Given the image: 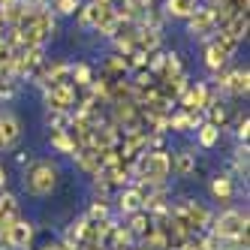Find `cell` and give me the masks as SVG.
Returning a JSON list of instances; mask_svg holds the SVG:
<instances>
[{
    "instance_id": "obj_24",
    "label": "cell",
    "mask_w": 250,
    "mask_h": 250,
    "mask_svg": "<svg viewBox=\"0 0 250 250\" xmlns=\"http://www.w3.org/2000/svg\"><path fill=\"white\" fill-rule=\"evenodd\" d=\"M84 217H87V220H94V223L109 220V217H112V202H109V199H103V196H94L91 205H87V211H84Z\"/></svg>"
},
{
    "instance_id": "obj_3",
    "label": "cell",
    "mask_w": 250,
    "mask_h": 250,
    "mask_svg": "<svg viewBox=\"0 0 250 250\" xmlns=\"http://www.w3.org/2000/svg\"><path fill=\"white\" fill-rule=\"evenodd\" d=\"M247 226H250L247 211H241V208H223L220 214H214V217H211L208 232L217 241H235V238H241L244 232H247Z\"/></svg>"
},
{
    "instance_id": "obj_10",
    "label": "cell",
    "mask_w": 250,
    "mask_h": 250,
    "mask_svg": "<svg viewBox=\"0 0 250 250\" xmlns=\"http://www.w3.org/2000/svg\"><path fill=\"white\" fill-rule=\"evenodd\" d=\"M211 196H214V202H220L223 208H229V202L235 199V178H232L229 172H217L211 178Z\"/></svg>"
},
{
    "instance_id": "obj_23",
    "label": "cell",
    "mask_w": 250,
    "mask_h": 250,
    "mask_svg": "<svg viewBox=\"0 0 250 250\" xmlns=\"http://www.w3.org/2000/svg\"><path fill=\"white\" fill-rule=\"evenodd\" d=\"M199 3H202V0H166L163 9H166V15H172V19H184L187 21Z\"/></svg>"
},
{
    "instance_id": "obj_15",
    "label": "cell",
    "mask_w": 250,
    "mask_h": 250,
    "mask_svg": "<svg viewBox=\"0 0 250 250\" xmlns=\"http://www.w3.org/2000/svg\"><path fill=\"white\" fill-rule=\"evenodd\" d=\"M15 217H21V205H19V199H15L12 193H0V235L12 226V220Z\"/></svg>"
},
{
    "instance_id": "obj_2",
    "label": "cell",
    "mask_w": 250,
    "mask_h": 250,
    "mask_svg": "<svg viewBox=\"0 0 250 250\" xmlns=\"http://www.w3.org/2000/svg\"><path fill=\"white\" fill-rule=\"evenodd\" d=\"M133 181L142 184H166L172 175V151L160 148V151H145L139 160H133Z\"/></svg>"
},
{
    "instance_id": "obj_18",
    "label": "cell",
    "mask_w": 250,
    "mask_h": 250,
    "mask_svg": "<svg viewBox=\"0 0 250 250\" xmlns=\"http://www.w3.org/2000/svg\"><path fill=\"white\" fill-rule=\"evenodd\" d=\"M202 63L208 73H220V69H226L229 63V55H223V51L214 45V40H205V48H202Z\"/></svg>"
},
{
    "instance_id": "obj_29",
    "label": "cell",
    "mask_w": 250,
    "mask_h": 250,
    "mask_svg": "<svg viewBox=\"0 0 250 250\" xmlns=\"http://www.w3.org/2000/svg\"><path fill=\"white\" fill-rule=\"evenodd\" d=\"M82 0H55V15H76Z\"/></svg>"
},
{
    "instance_id": "obj_31",
    "label": "cell",
    "mask_w": 250,
    "mask_h": 250,
    "mask_svg": "<svg viewBox=\"0 0 250 250\" xmlns=\"http://www.w3.org/2000/svg\"><path fill=\"white\" fill-rule=\"evenodd\" d=\"M40 250H63V247H61V241H45Z\"/></svg>"
},
{
    "instance_id": "obj_1",
    "label": "cell",
    "mask_w": 250,
    "mask_h": 250,
    "mask_svg": "<svg viewBox=\"0 0 250 250\" xmlns=\"http://www.w3.org/2000/svg\"><path fill=\"white\" fill-rule=\"evenodd\" d=\"M21 184L30 196H37V199H45L58 190L61 184V166L55 160L48 157H37V160H27L24 166V175H21Z\"/></svg>"
},
{
    "instance_id": "obj_26",
    "label": "cell",
    "mask_w": 250,
    "mask_h": 250,
    "mask_svg": "<svg viewBox=\"0 0 250 250\" xmlns=\"http://www.w3.org/2000/svg\"><path fill=\"white\" fill-rule=\"evenodd\" d=\"M202 118H205L208 124H214L217 130H226V124H229V112H226V105H223V103H214Z\"/></svg>"
},
{
    "instance_id": "obj_6",
    "label": "cell",
    "mask_w": 250,
    "mask_h": 250,
    "mask_svg": "<svg viewBox=\"0 0 250 250\" xmlns=\"http://www.w3.org/2000/svg\"><path fill=\"white\" fill-rule=\"evenodd\" d=\"M24 136V124L12 109H0V151H12Z\"/></svg>"
},
{
    "instance_id": "obj_7",
    "label": "cell",
    "mask_w": 250,
    "mask_h": 250,
    "mask_svg": "<svg viewBox=\"0 0 250 250\" xmlns=\"http://www.w3.org/2000/svg\"><path fill=\"white\" fill-rule=\"evenodd\" d=\"M79 91L73 84H58V87H42V103L48 112H73L76 109Z\"/></svg>"
},
{
    "instance_id": "obj_16",
    "label": "cell",
    "mask_w": 250,
    "mask_h": 250,
    "mask_svg": "<svg viewBox=\"0 0 250 250\" xmlns=\"http://www.w3.org/2000/svg\"><path fill=\"white\" fill-rule=\"evenodd\" d=\"M100 73L109 79V82H124V79H130V63L124 55H109L103 61V69Z\"/></svg>"
},
{
    "instance_id": "obj_17",
    "label": "cell",
    "mask_w": 250,
    "mask_h": 250,
    "mask_svg": "<svg viewBox=\"0 0 250 250\" xmlns=\"http://www.w3.org/2000/svg\"><path fill=\"white\" fill-rule=\"evenodd\" d=\"M199 124H202V115H196V112H181V109H178V112L169 115V133H181V136H184V133H193Z\"/></svg>"
},
{
    "instance_id": "obj_13",
    "label": "cell",
    "mask_w": 250,
    "mask_h": 250,
    "mask_svg": "<svg viewBox=\"0 0 250 250\" xmlns=\"http://www.w3.org/2000/svg\"><path fill=\"white\" fill-rule=\"evenodd\" d=\"M73 160H76V169H79V172H84L87 178H97V175H100V151H97L94 145L76 148Z\"/></svg>"
},
{
    "instance_id": "obj_5",
    "label": "cell",
    "mask_w": 250,
    "mask_h": 250,
    "mask_svg": "<svg viewBox=\"0 0 250 250\" xmlns=\"http://www.w3.org/2000/svg\"><path fill=\"white\" fill-rule=\"evenodd\" d=\"M187 33L190 37H196V40H211L214 33H217V15H214V6H208V3H199L196 6V12L187 19Z\"/></svg>"
},
{
    "instance_id": "obj_4",
    "label": "cell",
    "mask_w": 250,
    "mask_h": 250,
    "mask_svg": "<svg viewBox=\"0 0 250 250\" xmlns=\"http://www.w3.org/2000/svg\"><path fill=\"white\" fill-rule=\"evenodd\" d=\"M214 82H217V94L247 97V91H250V69L247 66L220 69V73H214Z\"/></svg>"
},
{
    "instance_id": "obj_11",
    "label": "cell",
    "mask_w": 250,
    "mask_h": 250,
    "mask_svg": "<svg viewBox=\"0 0 250 250\" xmlns=\"http://www.w3.org/2000/svg\"><path fill=\"white\" fill-rule=\"evenodd\" d=\"M196 169H199V160H196V151L193 148L172 151V175L175 178H193Z\"/></svg>"
},
{
    "instance_id": "obj_22",
    "label": "cell",
    "mask_w": 250,
    "mask_h": 250,
    "mask_svg": "<svg viewBox=\"0 0 250 250\" xmlns=\"http://www.w3.org/2000/svg\"><path fill=\"white\" fill-rule=\"evenodd\" d=\"M48 145H51V151H55V154H66V157L76 154V142H73V136H69V130L48 133Z\"/></svg>"
},
{
    "instance_id": "obj_25",
    "label": "cell",
    "mask_w": 250,
    "mask_h": 250,
    "mask_svg": "<svg viewBox=\"0 0 250 250\" xmlns=\"http://www.w3.org/2000/svg\"><path fill=\"white\" fill-rule=\"evenodd\" d=\"M247 27H250V12L247 15H235V19H229L220 30H226L229 37H235L238 42H244V37H247Z\"/></svg>"
},
{
    "instance_id": "obj_27",
    "label": "cell",
    "mask_w": 250,
    "mask_h": 250,
    "mask_svg": "<svg viewBox=\"0 0 250 250\" xmlns=\"http://www.w3.org/2000/svg\"><path fill=\"white\" fill-rule=\"evenodd\" d=\"M45 124H48L51 133H55V130H69V124H73V112H48Z\"/></svg>"
},
{
    "instance_id": "obj_21",
    "label": "cell",
    "mask_w": 250,
    "mask_h": 250,
    "mask_svg": "<svg viewBox=\"0 0 250 250\" xmlns=\"http://www.w3.org/2000/svg\"><path fill=\"white\" fill-rule=\"evenodd\" d=\"M196 133V145L199 148H205V151H211V148H217V142H220V130L214 127V124H208L205 118H202V124L193 130Z\"/></svg>"
},
{
    "instance_id": "obj_34",
    "label": "cell",
    "mask_w": 250,
    "mask_h": 250,
    "mask_svg": "<svg viewBox=\"0 0 250 250\" xmlns=\"http://www.w3.org/2000/svg\"><path fill=\"white\" fill-rule=\"evenodd\" d=\"M0 6H3V0H0Z\"/></svg>"
},
{
    "instance_id": "obj_30",
    "label": "cell",
    "mask_w": 250,
    "mask_h": 250,
    "mask_svg": "<svg viewBox=\"0 0 250 250\" xmlns=\"http://www.w3.org/2000/svg\"><path fill=\"white\" fill-rule=\"evenodd\" d=\"M76 15H79V27H84V30H91V3H82Z\"/></svg>"
},
{
    "instance_id": "obj_8",
    "label": "cell",
    "mask_w": 250,
    "mask_h": 250,
    "mask_svg": "<svg viewBox=\"0 0 250 250\" xmlns=\"http://www.w3.org/2000/svg\"><path fill=\"white\" fill-rule=\"evenodd\" d=\"M33 235H37V226H33L24 214H21V217H15L12 226L3 232V241L9 244V250H30Z\"/></svg>"
},
{
    "instance_id": "obj_12",
    "label": "cell",
    "mask_w": 250,
    "mask_h": 250,
    "mask_svg": "<svg viewBox=\"0 0 250 250\" xmlns=\"http://www.w3.org/2000/svg\"><path fill=\"white\" fill-rule=\"evenodd\" d=\"M160 48H163V30L136 24V51H142V55H154V51H160Z\"/></svg>"
},
{
    "instance_id": "obj_20",
    "label": "cell",
    "mask_w": 250,
    "mask_h": 250,
    "mask_svg": "<svg viewBox=\"0 0 250 250\" xmlns=\"http://www.w3.org/2000/svg\"><path fill=\"white\" fill-rule=\"evenodd\" d=\"M94 76H97V73H94V66H91V63H84V61H76L73 66H69V82H73L76 91H84V87L94 82Z\"/></svg>"
},
{
    "instance_id": "obj_19",
    "label": "cell",
    "mask_w": 250,
    "mask_h": 250,
    "mask_svg": "<svg viewBox=\"0 0 250 250\" xmlns=\"http://www.w3.org/2000/svg\"><path fill=\"white\" fill-rule=\"evenodd\" d=\"M69 61H48V73H45V84L42 87H58V84H73L69 82Z\"/></svg>"
},
{
    "instance_id": "obj_28",
    "label": "cell",
    "mask_w": 250,
    "mask_h": 250,
    "mask_svg": "<svg viewBox=\"0 0 250 250\" xmlns=\"http://www.w3.org/2000/svg\"><path fill=\"white\" fill-rule=\"evenodd\" d=\"M247 136H250V118L238 115L235 118V139H238V145H247Z\"/></svg>"
},
{
    "instance_id": "obj_9",
    "label": "cell",
    "mask_w": 250,
    "mask_h": 250,
    "mask_svg": "<svg viewBox=\"0 0 250 250\" xmlns=\"http://www.w3.org/2000/svg\"><path fill=\"white\" fill-rule=\"evenodd\" d=\"M115 208L121 217H130V214L142 211V190L136 184H127V187H121L118 196H115Z\"/></svg>"
},
{
    "instance_id": "obj_33",
    "label": "cell",
    "mask_w": 250,
    "mask_h": 250,
    "mask_svg": "<svg viewBox=\"0 0 250 250\" xmlns=\"http://www.w3.org/2000/svg\"><path fill=\"white\" fill-rule=\"evenodd\" d=\"M0 30H6V27H3V21H0Z\"/></svg>"
},
{
    "instance_id": "obj_32",
    "label": "cell",
    "mask_w": 250,
    "mask_h": 250,
    "mask_svg": "<svg viewBox=\"0 0 250 250\" xmlns=\"http://www.w3.org/2000/svg\"><path fill=\"white\" fill-rule=\"evenodd\" d=\"M6 190V169H3V163H0V193Z\"/></svg>"
},
{
    "instance_id": "obj_14",
    "label": "cell",
    "mask_w": 250,
    "mask_h": 250,
    "mask_svg": "<svg viewBox=\"0 0 250 250\" xmlns=\"http://www.w3.org/2000/svg\"><path fill=\"white\" fill-rule=\"evenodd\" d=\"M190 87V76L181 73V76H175V79H166V82H157V94L169 100V103H178V97H181L184 91Z\"/></svg>"
}]
</instances>
